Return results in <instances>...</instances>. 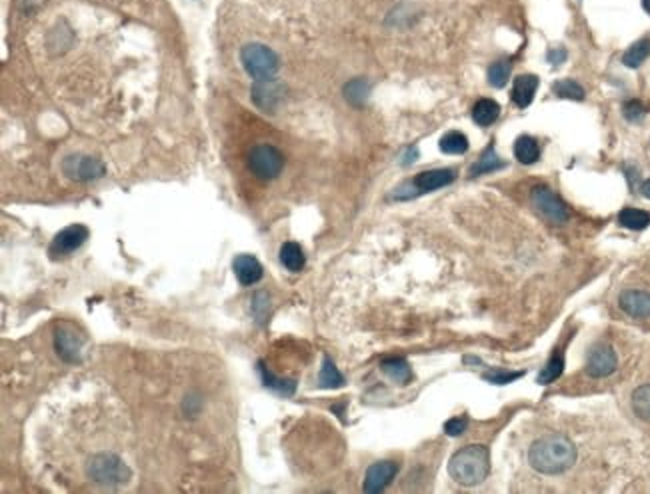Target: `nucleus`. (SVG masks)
I'll list each match as a JSON object with an SVG mask.
<instances>
[{
  "label": "nucleus",
  "mask_w": 650,
  "mask_h": 494,
  "mask_svg": "<svg viewBox=\"0 0 650 494\" xmlns=\"http://www.w3.org/2000/svg\"><path fill=\"white\" fill-rule=\"evenodd\" d=\"M617 353L612 350V346L608 344H596L590 350L589 360H587V372L592 378H604L608 374L617 371Z\"/></svg>",
  "instance_id": "obj_11"
},
{
  "label": "nucleus",
  "mask_w": 650,
  "mask_h": 494,
  "mask_svg": "<svg viewBox=\"0 0 650 494\" xmlns=\"http://www.w3.org/2000/svg\"><path fill=\"white\" fill-rule=\"evenodd\" d=\"M62 172L77 183H91L96 178H102L107 174V167L94 158L86 155H70L62 160Z\"/></svg>",
  "instance_id": "obj_6"
},
{
  "label": "nucleus",
  "mask_w": 650,
  "mask_h": 494,
  "mask_svg": "<svg viewBox=\"0 0 650 494\" xmlns=\"http://www.w3.org/2000/svg\"><path fill=\"white\" fill-rule=\"evenodd\" d=\"M454 178H456V172L450 169L426 170V172H420L410 183V186H412L415 194H424V192H433V190L450 185Z\"/></svg>",
  "instance_id": "obj_13"
},
{
  "label": "nucleus",
  "mask_w": 650,
  "mask_h": 494,
  "mask_svg": "<svg viewBox=\"0 0 650 494\" xmlns=\"http://www.w3.org/2000/svg\"><path fill=\"white\" fill-rule=\"evenodd\" d=\"M509 77H511V64L509 62L500 61L488 68V82H490V86L502 88L509 82Z\"/></svg>",
  "instance_id": "obj_31"
},
{
  "label": "nucleus",
  "mask_w": 650,
  "mask_h": 494,
  "mask_svg": "<svg viewBox=\"0 0 650 494\" xmlns=\"http://www.w3.org/2000/svg\"><path fill=\"white\" fill-rule=\"evenodd\" d=\"M528 461L541 474H560L576 463V447L564 434H548L530 447Z\"/></svg>",
  "instance_id": "obj_1"
},
{
  "label": "nucleus",
  "mask_w": 650,
  "mask_h": 494,
  "mask_svg": "<svg viewBox=\"0 0 650 494\" xmlns=\"http://www.w3.org/2000/svg\"><path fill=\"white\" fill-rule=\"evenodd\" d=\"M282 94H284V86L274 78L254 80L252 84V102L268 114H274V110L279 109V105L282 102Z\"/></svg>",
  "instance_id": "obj_9"
},
{
  "label": "nucleus",
  "mask_w": 650,
  "mask_h": 494,
  "mask_svg": "<svg viewBox=\"0 0 650 494\" xmlns=\"http://www.w3.org/2000/svg\"><path fill=\"white\" fill-rule=\"evenodd\" d=\"M440 150L447 155H465L468 150V139L463 132H449L440 139Z\"/></svg>",
  "instance_id": "obj_28"
},
{
  "label": "nucleus",
  "mask_w": 650,
  "mask_h": 494,
  "mask_svg": "<svg viewBox=\"0 0 650 494\" xmlns=\"http://www.w3.org/2000/svg\"><path fill=\"white\" fill-rule=\"evenodd\" d=\"M252 314L258 323H264L266 316H268V294L258 293L254 294V300H252Z\"/></svg>",
  "instance_id": "obj_32"
},
{
  "label": "nucleus",
  "mask_w": 650,
  "mask_h": 494,
  "mask_svg": "<svg viewBox=\"0 0 650 494\" xmlns=\"http://www.w3.org/2000/svg\"><path fill=\"white\" fill-rule=\"evenodd\" d=\"M562 371H564V358H562V355H558L557 353V355L548 360V364L542 369L536 380H539L541 385H550V383H555L558 376L562 374Z\"/></svg>",
  "instance_id": "obj_30"
},
{
  "label": "nucleus",
  "mask_w": 650,
  "mask_h": 494,
  "mask_svg": "<svg viewBox=\"0 0 650 494\" xmlns=\"http://www.w3.org/2000/svg\"><path fill=\"white\" fill-rule=\"evenodd\" d=\"M84 339L77 334V330L70 325H61L54 332V348L56 355L66 362H80Z\"/></svg>",
  "instance_id": "obj_10"
},
{
  "label": "nucleus",
  "mask_w": 650,
  "mask_h": 494,
  "mask_svg": "<svg viewBox=\"0 0 650 494\" xmlns=\"http://www.w3.org/2000/svg\"><path fill=\"white\" fill-rule=\"evenodd\" d=\"M318 383L323 388H341L344 385V376H342L339 369L334 366V362L325 356V360H323V369H320V374H318Z\"/></svg>",
  "instance_id": "obj_26"
},
{
  "label": "nucleus",
  "mask_w": 650,
  "mask_h": 494,
  "mask_svg": "<svg viewBox=\"0 0 650 494\" xmlns=\"http://www.w3.org/2000/svg\"><path fill=\"white\" fill-rule=\"evenodd\" d=\"M649 56H650V38H642V40L635 43L633 47L624 52L622 62H624L628 68H638V66L647 61Z\"/></svg>",
  "instance_id": "obj_24"
},
{
  "label": "nucleus",
  "mask_w": 650,
  "mask_h": 494,
  "mask_svg": "<svg viewBox=\"0 0 650 494\" xmlns=\"http://www.w3.org/2000/svg\"><path fill=\"white\" fill-rule=\"evenodd\" d=\"M504 167V162L498 158V155L495 153V148H486L484 150V155L480 156L479 160L472 164V169H470V176H480V174H486V172H495V170L502 169Z\"/></svg>",
  "instance_id": "obj_25"
},
{
  "label": "nucleus",
  "mask_w": 650,
  "mask_h": 494,
  "mask_svg": "<svg viewBox=\"0 0 650 494\" xmlns=\"http://www.w3.org/2000/svg\"><path fill=\"white\" fill-rule=\"evenodd\" d=\"M642 6H644L647 13H650V0H642Z\"/></svg>",
  "instance_id": "obj_38"
},
{
  "label": "nucleus",
  "mask_w": 650,
  "mask_h": 494,
  "mask_svg": "<svg viewBox=\"0 0 650 494\" xmlns=\"http://www.w3.org/2000/svg\"><path fill=\"white\" fill-rule=\"evenodd\" d=\"M539 88V78L532 77V75H523L514 80V86H512V100L518 109H527L528 105L532 102L534 94Z\"/></svg>",
  "instance_id": "obj_16"
},
{
  "label": "nucleus",
  "mask_w": 650,
  "mask_h": 494,
  "mask_svg": "<svg viewBox=\"0 0 650 494\" xmlns=\"http://www.w3.org/2000/svg\"><path fill=\"white\" fill-rule=\"evenodd\" d=\"M233 270L242 286H252L263 280V264L252 254H238L233 261Z\"/></svg>",
  "instance_id": "obj_14"
},
{
  "label": "nucleus",
  "mask_w": 650,
  "mask_h": 494,
  "mask_svg": "<svg viewBox=\"0 0 650 494\" xmlns=\"http://www.w3.org/2000/svg\"><path fill=\"white\" fill-rule=\"evenodd\" d=\"M564 59H566V52H564V50H552V52H548V61L555 62V64L562 62Z\"/></svg>",
  "instance_id": "obj_36"
},
{
  "label": "nucleus",
  "mask_w": 650,
  "mask_h": 494,
  "mask_svg": "<svg viewBox=\"0 0 650 494\" xmlns=\"http://www.w3.org/2000/svg\"><path fill=\"white\" fill-rule=\"evenodd\" d=\"M619 222L624 229L642 231L650 224V215L644 210H638V208H624L619 215Z\"/></svg>",
  "instance_id": "obj_23"
},
{
  "label": "nucleus",
  "mask_w": 650,
  "mask_h": 494,
  "mask_svg": "<svg viewBox=\"0 0 650 494\" xmlns=\"http://www.w3.org/2000/svg\"><path fill=\"white\" fill-rule=\"evenodd\" d=\"M490 458L488 450L480 445H470L454 452L449 463V474L463 486H477L488 477Z\"/></svg>",
  "instance_id": "obj_2"
},
{
  "label": "nucleus",
  "mask_w": 650,
  "mask_h": 494,
  "mask_svg": "<svg viewBox=\"0 0 650 494\" xmlns=\"http://www.w3.org/2000/svg\"><path fill=\"white\" fill-rule=\"evenodd\" d=\"M284 167V158L272 144H256L248 153V169L261 180H272Z\"/></svg>",
  "instance_id": "obj_5"
},
{
  "label": "nucleus",
  "mask_w": 650,
  "mask_h": 494,
  "mask_svg": "<svg viewBox=\"0 0 650 494\" xmlns=\"http://www.w3.org/2000/svg\"><path fill=\"white\" fill-rule=\"evenodd\" d=\"M88 234H91V232H88V229H86L84 224H70V226L62 229V231L54 236L52 245L48 248V254H50L52 258L68 256V254H72L75 250H78V248L88 240Z\"/></svg>",
  "instance_id": "obj_8"
},
{
  "label": "nucleus",
  "mask_w": 650,
  "mask_h": 494,
  "mask_svg": "<svg viewBox=\"0 0 650 494\" xmlns=\"http://www.w3.org/2000/svg\"><path fill=\"white\" fill-rule=\"evenodd\" d=\"M498 114H500V107L490 98H482L472 109V118L480 126H490L498 118Z\"/></svg>",
  "instance_id": "obj_21"
},
{
  "label": "nucleus",
  "mask_w": 650,
  "mask_h": 494,
  "mask_svg": "<svg viewBox=\"0 0 650 494\" xmlns=\"http://www.w3.org/2000/svg\"><path fill=\"white\" fill-rule=\"evenodd\" d=\"M523 376V372H486L484 374V380H488V383H493V385H511L512 380H516V378H520Z\"/></svg>",
  "instance_id": "obj_33"
},
{
  "label": "nucleus",
  "mask_w": 650,
  "mask_h": 494,
  "mask_svg": "<svg viewBox=\"0 0 650 494\" xmlns=\"http://www.w3.org/2000/svg\"><path fill=\"white\" fill-rule=\"evenodd\" d=\"M396 472H398V464L392 463V461L372 464L366 470V477H364V491L372 494L382 493L390 484V480L396 477Z\"/></svg>",
  "instance_id": "obj_12"
},
{
  "label": "nucleus",
  "mask_w": 650,
  "mask_h": 494,
  "mask_svg": "<svg viewBox=\"0 0 650 494\" xmlns=\"http://www.w3.org/2000/svg\"><path fill=\"white\" fill-rule=\"evenodd\" d=\"M633 410L636 417L650 422V385L638 386L633 392Z\"/></svg>",
  "instance_id": "obj_27"
},
{
  "label": "nucleus",
  "mask_w": 650,
  "mask_h": 494,
  "mask_svg": "<svg viewBox=\"0 0 650 494\" xmlns=\"http://www.w3.org/2000/svg\"><path fill=\"white\" fill-rule=\"evenodd\" d=\"M552 93L560 96V98H571V100H585V88L578 84V82H574V80H568V78H564V80H558L552 84Z\"/></svg>",
  "instance_id": "obj_29"
},
{
  "label": "nucleus",
  "mask_w": 650,
  "mask_h": 494,
  "mask_svg": "<svg viewBox=\"0 0 650 494\" xmlns=\"http://www.w3.org/2000/svg\"><path fill=\"white\" fill-rule=\"evenodd\" d=\"M642 114H644V107H642L638 100H630V102H626V105H624V116H626L628 121H633V123H635V121H638Z\"/></svg>",
  "instance_id": "obj_35"
},
{
  "label": "nucleus",
  "mask_w": 650,
  "mask_h": 494,
  "mask_svg": "<svg viewBox=\"0 0 650 494\" xmlns=\"http://www.w3.org/2000/svg\"><path fill=\"white\" fill-rule=\"evenodd\" d=\"M280 263L291 272H300L304 268V264H307V258H304L302 248L298 247L296 242H284L280 247Z\"/></svg>",
  "instance_id": "obj_17"
},
{
  "label": "nucleus",
  "mask_w": 650,
  "mask_h": 494,
  "mask_svg": "<svg viewBox=\"0 0 650 494\" xmlns=\"http://www.w3.org/2000/svg\"><path fill=\"white\" fill-rule=\"evenodd\" d=\"M240 61L245 64L250 77L254 80H266V78H274L279 72V56L272 48L252 43L240 50Z\"/></svg>",
  "instance_id": "obj_3"
},
{
  "label": "nucleus",
  "mask_w": 650,
  "mask_h": 494,
  "mask_svg": "<svg viewBox=\"0 0 650 494\" xmlns=\"http://www.w3.org/2000/svg\"><path fill=\"white\" fill-rule=\"evenodd\" d=\"M642 194H644L647 199H650V180H647V183L642 185Z\"/></svg>",
  "instance_id": "obj_37"
},
{
  "label": "nucleus",
  "mask_w": 650,
  "mask_h": 494,
  "mask_svg": "<svg viewBox=\"0 0 650 494\" xmlns=\"http://www.w3.org/2000/svg\"><path fill=\"white\" fill-rule=\"evenodd\" d=\"M514 156L523 164H532L541 158V148L532 137H518L514 142Z\"/></svg>",
  "instance_id": "obj_20"
},
{
  "label": "nucleus",
  "mask_w": 650,
  "mask_h": 494,
  "mask_svg": "<svg viewBox=\"0 0 650 494\" xmlns=\"http://www.w3.org/2000/svg\"><path fill=\"white\" fill-rule=\"evenodd\" d=\"M380 366H382V372L388 378L398 383V385H408L412 380V371L404 358H387V360H382Z\"/></svg>",
  "instance_id": "obj_18"
},
{
  "label": "nucleus",
  "mask_w": 650,
  "mask_h": 494,
  "mask_svg": "<svg viewBox=\"0 0 650 494\" xmlns=\"http://www.w3.org/2000/svg\"><path fill=\"white\" fill-rule=\"evenodd\" d=\"M620 309L635 318H650V293L626 291L620 294Z\"/></svg>",
  "instance_id": "obj_15"
},
{
  "label": "nucleus",
  "mask_w": 650,
  "mask_h": 494,
  "mask_svg": "<svg viewBox=\"0 0 650 494\" xmlns=\"http://www.w3.org/2000/svg\"><path fill=\"white\" fill-rule=\"evenodd\" d=\"M88 477L98 484H121L130 479V470L116 454L102 452L88 461Z\"/></svg>",
  "instance_id": "obj_4"
},
{
  "label": "nucleus",
  "mask_w": 650,
  "mask_h": 494,
  "mask_svg": "<svg viewBox=\"0 0 650 494\" xmlns=\"http://www.w3.org/2000/svg\"><path fill=\"white\" fill-rule=\"evenodd\" d=\"M258 372H261V376H263V383L266 388L274 390L277 394H282V396H293V394H295V390H296L295 380H286V378H279V376H274L272 372L264 366V362H258Z\"/></svg>",
  "instance_id": "obj_19"
},
{
  "label": "nucleus",
  "mask_w": 650,
  "mask_h": 494,
  "mask_svg": "<svg viewBox=\"0 0 650 494\" xmlns=\"http://www.w3.org/2000/svg\"><path fill=\"white\" fill-rule=\"evenodd\" d=\"M530 202L532 206L541 213L546 220H550L552 224H562L568 220V210L566 204L558 199L557 194L546 188V186H534L530 192Z\"/></svg>",
  "instance_id": "obj_7"
},
{
  "label": "nucleus",
  "mask_w": 650,
  "mask_h": 494,
  "mask_svg": "<svg viewBox=\"0 0 650 494\" xmlns=\"http://www.w3.org/2000/svg\"><path fill=\"white\" fill-rule=\"evenodd\" d=\"M369 93H371V86H369V82L364 78H355V80H350L344 86L346 100L350 105H355V107H362L366 102V98H369Z\"/></svg>",
  "instance_id": "obj_22"
},
{
  "label": "nucleus",
  "mask_w": 650,
  "mask_h": 494,
  "mask_svg": "<svg viewBox=\"0 0 650 494\" xmlns=\"http://www.w3.org/2000/svg\"><path fill=\"white\" fill-rule=\"evenodd\" d=\"M466 426H468L466 418H450L449 422L444 424V433L449 434V436H461L466 431Z\"/></svg>",
  "instance_id": "obj_34"
}]
</instances>
